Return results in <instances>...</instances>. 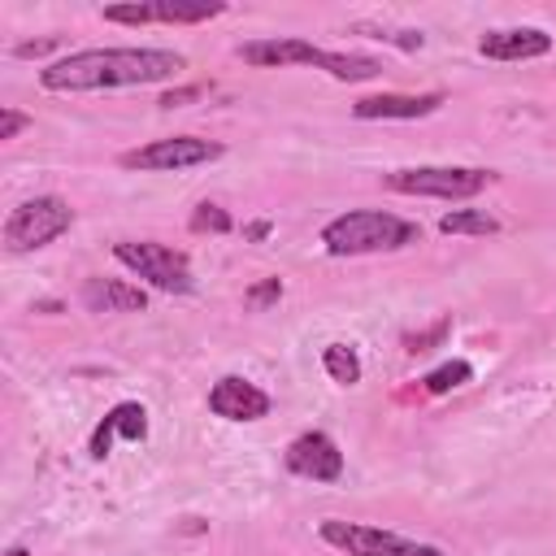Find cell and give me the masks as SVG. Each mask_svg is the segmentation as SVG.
I'll use <instances>...</instances> for the list:
<instances>
[{"label":"cell","mask_w":556,"mask_h":556,"mask_svg":"<svg viewBox=\"0 0 556 556\" xmlns=\"http://www.w3.org/2000/svg\"><path fill=\"white\" fill-rule=\"evenodd\" d=\"M187 61L169 48H87L52 61L39 83L48 91H109V87H143L165 83Z\"/></svg>","instance_id":"cell-1"},{"label":"cell","mask_w":556,"mask_h":556,"mask_svg":"<svg viewBox=\"0 0 556 556\" xmlns=\"http://www.w3.org/2000/svg\"><path fill=\"white\" fill-rule=\"evenodd\" d=\"M421 230L395 213H382V208H356V213H343L334 222L321 226V243L326 252L334 256H361V252H387V248H408L417 243Z\"/></svg>","instance_id":"cell-2"},{"label":"cell","mask_w":556,"mask_h":556,"mask_svg":"<svg viewBox=\"0 0 556 556\" xmlns=\"http://www.w3.org/2000/svg\"><path fill=\"white\" fill-rule=\"evenodd\" d=\"M495 174L473 165H417V169H391L382 182L404 195H439V200H469L478 195Z\"/></svg>","instance_id":"cell-3"},{"label":"cell","mask_w":556,"mask_h":556,"mask_svg":"<svg viewBox=\"0 0 556 556\" xmlns=\"http://www.w3.org/2000/svg\"><path fill=\"white\" fill-rule=\"evenodd\" d=\"M74 226V208L61 195H35L26 204H17L4 222V248L9 252H35L43 243H52L56 235H65Z\"/></svg>","instance_id":"cell-4"},{"label":"cell","mask_w":556,"mask_h":556,"mask_svg":"<svg viewBox=\"0 0 556 556\" xmlns=\"http://www.w3.org/2000/svg\"><path fill=\"white\" fill-rule=\"evenodd\" d=\"M113 256L135 274L143 278L148 287L156 291H187L191 287V265L178 248H165V243H135V239H122L113 243Z\"/></svg>","instance_id":"cell-5"},{"label":"cell","mask_w":556,"mask_h":556,"mask_svg":"<svg viewBox=\"0 0 556 556\" xmlns=\"http://www.w3.org/2000/svg\"><path fill=\"white\" fill-rule=\"evenodd\" d=\"M321 539L343 547L348 556H443L430 543H408L400 534L374 530V526H356V521H321Z\"/></svg>","instance_id":"cell-6"},{"label":"cell","mask_w":556,"mask_h":556,"mask_svg":"<svg viewBox=\"0 0 556 556\" xmlns=\"http://www.w3.org/2000/svg\"><path fill=\"white\" fill-rule=\"evenodd\" d=\"M217 156H222V143L195 139V135H174V139H152V143L126 152L122 165L126 169H187V165H204Z\"/></svg>","instance_id":"cell-7"},{"label":"cell","mask_w":556,"mask_h":556,"mask_svg":"<svg viewBox=\"0 0 556 556\" xmlns=\"http://www.w3.org/2000/svg\"><path fill=\"white\" fill-rule=\"evenodd\" d=\"M287 469L300 473V478H313V482H334V478L343 473V452L334 447L330 434L308 430V434L291 439V447H287Z\"/></svg>","instance_id":"cell-8"},{"label":"cell","mask_w":556,"mask_h":556,"mask_svg":"<svg viewBox=\"0 0 556 556\" xmlns=\"http://www.w3.org/2000/svg\"><path fill=\"white\" fill-rule=\"evenodd\" d=\"M208 408H213L217 417H226V421H256V417L269 413V395H265L256 382L230 374V378H217V382H213Z\"/></svg>","instance_id":"cell-9"},{"label":"cell","mask_w":556,"mask_h":556,"mask_svg":"<svg viewBox=\"0 0 556 556\" xmlns=\"http://www.w3.org/2000/svg\"><path fill=\"white\" fill-rule=\"evenodd\" d=\"M239 56L248 65H317V70H326L330 52L308 39H252V43H239Z\"/></svg>","instance_id":"cell-10"},{"label":"cell","mask_w":556,"mask_h":556,"mask_svg":"<svg viewBox=\"0 0 556 556\" xmlns=\"http://www.w3.org/2000/svg\"><path fill=\"white\" fill-rule=\"evenodd\" d=\"M478 52L491 61H530L552 52V35H543L539 26H513V30H486L478 39Z\"/></svg>","instance_id":"cell-11"},{"label":"cell","mask_w":556,"mask_h":556,"mask_svg":"<svg viewBox=\"0 0 556 556\" xmlns=\"http://www.w3.org/2000/svg\"><path fill=\"white\" fill-rule=\"evenodd\" d=\"M443 104V91H426V96H395V91H382V96H365L352 104V113L361 122H374V117H430L434 109Z\"/></svg>","instance_id":"cell-12"},{"label":"cell","mask_w":556,"mask_h":556,"mask_svg":"<svg viewBox=\"0 0 556 556\" xmlns=\"http://www.w3.org/2000/svg\"><path fill=\"white\" fill-rule=\"evenodd\" d=\"M83 304L91 313H139L148 304V291L135 282H122V278H87Z\"/></svg>","instance_id":"cell-13"},{"label":"cell","mask_w":556,"mask_h":556,"mask_svg":"<svg viewBox=\"0 0 556 556\" xmlns=\"http://www.w3.org/2000/svg\"><path fill=\"white\" fill-rule=\"evenodd\" d=\"M226 4L222 0H148V22H208Z\"/></svg>","instance_id":"cell-14"},{"label":"cell","mask_w":556,"mask_h":556,"mask_svg":"<svg viewBox=\"0 0 556 556\" xmlns=\"http://www.w3.org/2000/svg\"><path fill=\"white\" fill-rule=\"evenodd\" d=\"M378 70H382V61L361 56V52H330V56H326V74L339 78V83H365V78H374Z\"/></svg>","instance_id":"cell-15"},{"label":"cell","mask_w":556,"mask_h":556,"mask_svg":"<svg viewBox=\"0 0 556 556\" xmlns=\"http://www.w3.org/2000/svg\"><path fill=\"white\" fill-rule=\"evenodd\" d=\"M439 230L443 235H495L500 222L486 208H456V213H443L439 217Z\"/></svg>","instance_id":"cell-16"},{"label":"cell","mask_w":556,"mask_h":556,"mask_svg":"<svg viewBox=\"0 0 556 556\" xmlns=\"http://www.w3.org/2000/svg\"><path fill=\"white\" fill-rule=\"evenodd\" d=\"M321 365H326V374H330L334 382H343V387L361 382V356H356L348 343H330V348L321 352Z\"/></svg>","instance_id":"cell-17"},{"label":"cell","mask_w":556,"mask_h":556,"mask_svg":"<svg viewBox=\"0 0 556 556\" xmlns=\"http://www.w3.org/2000/svg\"><path fill=\"white\" fill-rule=\"evenodd\" d=\"M469 378H473V365H469V361H447V365H439L434 374H426V391H430V395H443V391L465 387Z\"/></svg>","instance_id":"cell-18"},{"label":"cell","mask_w":556,"mask_h":556,"mask_svg":"<svg viewBox=\"0 0 556 556\" xmlns=\"http://www.w3.org/2000/svg\"><path fill=\"white\" fill-rule=\"evenodd\" d=\"M109 421H113V430L122 434V439H143L148 434V413L139 408V404H117L113 413H109Z\"/></svg>","instance_id":"cell-19"},{"label":"cell","mask_w":556,"mask_h":556,"mask_svg":"<svg viewBox=\"0 0 556 556\" xmlns=\"http://www.w3.org/2000/svg\"><path fill=\"white\" fill-rule=\"evenodd\" d=\"M191 230H213V235H222V230H230V217H226V208H217V204H200L195 213H191Z\"/></svg>","instance_id":"cell-20"},{"label":"cell","mask_w":556,"mask_h":556,"mask_svg":"<svg viewBox=\"0 0 556 556\" xmlns=\"http://www.w3.org/2000/svg\"><path fill=\"white\" fill-rule=\"evenodd\" d=\"M278 295H282V282H278V278H265V282H256L243 300H248V304H269V300H278Z\"/></svg>","instance_id":"cell-21"},{"label":"cell","mask_w":556,"mask_h":556,"mask_svg":"<svg viewBox=\"0 0 556 556\" xmlns=\"http://www.w3.org/2000/svg\"><path fill=\"white\" fill-rule=\"evenodd\" d=\"M447 326H452V321H447V317H443V321H439V326H434V330H426V334H408V339H404V343H408V352H426V348H430V343H439V339H443V334H447Z\"/></svg>","instance_id":"cell-22"},{"label":"cell","mask_w":556,"mask_h":556,"mask_svg":"<svg viewBox=\"0 0 556 556\" xmlns=\"http://www.w3.org/2000/svg\"><path fill=\"white\" fill-rule=\"evenodd\" d=\"M26 126H30L26 113H17V109H4V113H0V139H13V135L26 130Z\"/></svg>","instance_id":"cell-23"},{"label":"cell","mask_w":556,"mask_h":556,"mask_svg":"<svg viewBox=\"0 0 556 556\" xmlns=\"http://www.w3.org/2000/svg\"><path fill=\"white\" fill-rule=\"evenodd\" d=\"M113 434H117V430H113V421L104 417V421L96 426V434H91V456H109V443H113Z\"/></svg>","instance_id":"cell-24"},{"label":"cell","mask_w":556,"mask_h":556,"mask_svg":"<svg viewBox=\"0 0 556 556\" xmlns=\"http://www.w3.org/2000/svg\"><path fill=\"white\" fill-rule=\"evenodd\" d=\"M48 48H56V39H26V43L13 48V56H43Z\"/></svg>","instance_id":"cell-25"},{"label":"cell","mask_w":556,"mask_h":556,"mask_svg":"<svg viewBox=\"0 0 556 556\" xmlns=\"http://www.w3.org/2000/svg\"><path fill=\"white\" fill-rule=\"evenodd\" d=\"M200 91H204V87H178V91H165V96H161V104H165V109H174V104H187V100H195Z\"/></svg>","instance_id":"cell-26"},{"label":"cell","mask_w":556,"mask_h":556,"mask_svg":"<svg viewBox=\"0 0 556 556\" xmlns=\"http://www.w3.org/2000/svg\"><path fill=\"white\" fill-rule=\"evenodd\" d=\"M265 235H269V222H252L248 226V239H265Z\"/></svg>","instance_id":"cell-27"},{"label":"cell","mask_w":556,"mask_h":556,"mask_svg":"<svg viewBox=\"0 0 556 556\" xmlns=\"http://www.w3.org/2000/svg\"><path fill=\"white\" fill-rule=\"evenodd\" d=\"M9 556H30V552L26 547H9Z\"/></svg>","instance_id":"cell-28"}]
</instances>
